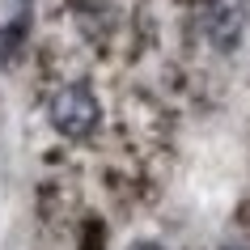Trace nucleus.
<instances>
[{
    "mask_svg": "<svg viewBox=\"0 0 250 250\" xmlns=\"http://www.w3.org/2000/svg\"><path fill=\"white\" fill-rule=\"evenodd\" d=\"M47 119H51V127L64 140H85V136L98 132V123H102V102H98V93L89 85H64V89L51 93V102H47Z\"/></svg>",
    "mask_w": 250,
    "mask_h": 250,
    "instance_id": "obj_1",
    "label": "nucleus"
},
{
    "mask_svg": "<svg viewBox=\"0 0 250 250\" xmlns=\"http://www.w3.org/2000/svg\"><path fill=\"white\" fill-rule=\"evenodd\" d=\"M199 26L216 51H233L250 26V0H204Z\"/></svg>",
    "mask_w": 250,
    "mask_h": 250,
    "instance_id": "obj_2",
    "label": "nucleus"
},
{
    "mask_svg": "<svg viewBox=\"0 0 250 250\" xmlns=\"http://www.w3.org/2000/svg\"><path fill=\"white\" fill-rule=\"evenodd\" d=\"M132 250H166V246H161V242H136Z\"/></svg>",
    "mask_w": 250,
    "mask_h": 250,
    "instance_id": "obj_3",
    "label": "nucleus"
},
{
    "mask_svg": "<svg viewBox=\"0 0 250 250\" xmlns=\"http://www.w3.org/2000/svg\"><path fill=\"white\" fill-rule=\"evenodd\" d=\"M221 250H250V246H221Z\"/></svg>",
    "mask_w": 250,
    "mask_h": 250,
    "instance_id": "obj_4",
    "label": "nucleus"
}]
</instances>
